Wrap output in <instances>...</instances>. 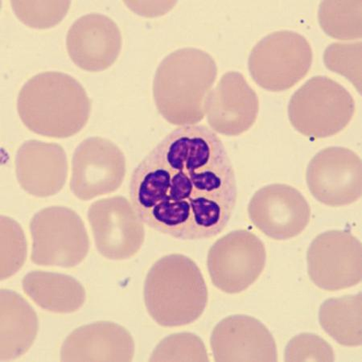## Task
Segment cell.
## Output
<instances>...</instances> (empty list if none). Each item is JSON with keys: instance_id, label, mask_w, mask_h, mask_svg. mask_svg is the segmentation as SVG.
<instances>
[{"instance_id": "obj_17", "label": "cell", "mask_w": 362, "mask_h": 362, "mask_svg": "<svg viewBox=\"0 0 362 362\" xmlns=\"http://www.w3.org/2000/svg\"><path fill=\"white\" fill-rule=\"evenodd\" d=\"M66 153L62 146L28 140L17 151V180L28 194L37 197L54 196L68 177Z\"/></svg>"}, {"instance_id": "obj_2", "label": "cell", "mask_w": 362, "mask_h": 362, "mask_svg": "<svg viewBox=\"0 0 362 362\" xmlns=\"http://www.w3.org/2000/svg\"><path fill=\"white\" fill-rule=\"evenodd\" d=\"M17 112L31 132L66 139L83 129L91 113L84 87L72 76L44 72L29 79L17 98Z\"/></svg>"}, {"instance_id": "obj_5", "label": "cell", "mask_w": 362, "mask_h": 362, "mask_svg": "<svg viewBox=\"0 0 362 362\" xmlns=\"http://www.w3.org/2000/svg\"><path fill=\"white\" fill-rule=\"evenodd\" d=\"M355 113L353 96L327 76L309 79L295 92L288 105L291 125L302 135L325 139L342 132Z\"/></svg>"}, {"instance_id": "obj_10", "label": "cell", "mask_w": 362, "mask_h": 362, "mask_svg": "<svg viewBox=\"0 0 362 362\" xmlns=\"http://www.w3.org/2000/svg\"><path fill=\"white\" fill-rule=\"evenodd\" d=\"M88 221L99 254L110 260H127L143 247V221L127 198H104L93 202Z\"/></svg>"}, {"instance_id": "obj_19", "label": "cell", "mask_w": 362, "mask_h": 362, "mask_svg": "<svg viewBox=\"0 0 362 362\" xmlns=\"http://www.w3.org/2000/svg\"><path fill=\"white\" fill-rule=\"evenodd\" d=\"M1 344L0 359L11 361L25 354L36 340L37 315L18 293L1 290Z\"/></svg>"}, {"instance_id": "obj_1", "label": "cell", "mask_w": 362, "mask_h": 362, "mask_svg": "<svg viewBox=\"0 0 362 362\" xmlns=\"http://www.w3.org/2000/svg\"><path fill=\"white\" fill-rule=\"evenodd\" d=\"M129 192L143 223L183 241L218 235L238 197L225 145L204 125L180 127L163 139L134 171Z\"/></svg>"}, {"instance_id": "obj_27", "label": "cell", "mask_w": 362, "mask_h": 362, "mask_svg": "<svg viewBox=\"0 0 362 362\" xmlns=\"http://www.w3.org/2000/svg\"><path fill=\"white\" fill-rule=\"evenodd\" d=\"M285 361H334L335 354L322 337L303 332L291 339L285 349Z\"/></svg>"}, {"instance_id": "obj_23", "label": "cell", "mask_w": 362, "mask_h": 362, "mask_svg": "<svg viewBox=\"0 0 362 362\" xmlns=\"http://www.w3.org/2000/svg\"><path fill=\"white\" fill-rule=\"evenodd\" d=\"M151 361H209L206 346L191 332L173 334L156 346Z\"/></svg>"}, {"instance_id": "obj_25", "label": "cell", "mask_w": 362, "mask_h": 362, "mask_svg": "<svg viewBox=\"0 0 362 362\" xmlns=\"http://www.w3.org/2000/svg\"><path fill=\"white\" fill-rule=\"evenodd\" d=\"M27 243L21 227L8 217H1V280L13 276L25 264Z\"/></svg>"}, {"instance_id": "obj_18", "label": "cell", "mask_w": 362, "mask_h": 362, "mask_svg": "<svg viewBox=\"0 0 362 362\" xmlns=\"http://www.w3.org/2000/svg\"><path fill=\"white\" fill-rule=\"evenodd\" d=\"M135 342L118 324L100 321L80 327L63 343L62 361H132Z\"/></svg>"}, {"instance_id": "obj_20", "label": "cell", "mask_w": 362, "mask_h": 362, "mask_svg": "<svg viewBox=\"0 0 362 362\" xmlns=\"http://www.w3.org/2000/svg\"><path fill=\"white\" fill-rule=\"evenodd\" d=\"M22 286L29 299L51 313H73L86 301L83 284L67 274L35 271L26 274Z\"/></svg>"}, {"instance_id": "obj_26", "label": "cell", "mask_w": 362, "mask_h": 362, "mask_svg": "<svg viewBox=\"0 0 362 362\" xmlns=\"http://www.w3.org/2000/svg\"><path fill=\"white\" fill-rule=\"evenodd\" d=\"M361 43L332 44L327 48L324 55L326 67L340 74L351 81L361 92Z\"/></svg>"}, {"instance_id": "obj_12", "label": "cell", "mask_w": 362, "mask_h": 362, "mask_svg": "<svg viewBox=\"0 0 362 362\" xmlns=\"http://www.w3.org/2000/svg\"><path fill=\"white\" fill-rule=\"evenodd\" d=\"M306 181L319 202L331 207L348 206L361 197V160L346 148L321 150L309 163Z\"/></svg>"}, {"instance_id": "obj_15", "label": "cell", "mask_w": 362, "mask_h": 362, "mask_svg": "<svg viewBox=\"0 0 362 362\" xmlns=\"http://www.w3.org/2000/svg\"><path fill=\"white\" fill-rule=\"evenodd\" d=\"M68 54L76 66L89 72H101L113 66L122 48V37L110 17L91 13L80 17L69 28Z\"/></svg>"}, {"instance_id": "obj_16", "label": "cell", "mask_w": 362, "mask_h": 362, "mask_svg": "<svg viewBox=\"0 0 362 362\" xmlns=\"http://www.w3.org/2000/svg\"><path fill=\"white\" fill-rule=\"evenodd\" d=\"M216 361H277L269 329L252 317L235 315L220 321L210 338Z\"/></svg>"}, {"instance_id": "obj_3", "label": "cell", "mask_w": 362, "mask_h": 362, "mask_svg": "<svg viewBox=\"0 0 362 362\" xmlns=\"http://www.w3.org/2000/svg\"><path fill=\"white\" fill-rule=\"evenodd\" d=\"M217 77V64L206 51L189 47L173 52L155 74L157 110L173 125L198 124L206 116L207 98Z\"/></svg>"}, {"instance_id": "obj_11", "label": "cell", "mask_w": 362, "mask_h": 362, "mask_svg": "<svg viewBox=\"0 0 362 362\" xmlns=\"http://www.w3.org/2000/svg\"><path fill=\"white\" fill-rule=\"evenodd\" d=\"M127 173L126 158L110 140L91 137L76 148L72 160L70 189L81 201L118 190Z\"/></svg>"}, {"instance_id": "obj_9", "label": "cell", "mask_w": 362, "mask_h": 362, "mask_svg": "<svg viewBox=\"0 0 362 362\" xmlns=\"http://www.w3.org/2000/svg\"><path fill=\"white\" fill-rule=\"evenodd\" d=\"M307 262L308 276L320 289H347L361 281V243L348 231L320 233L308 248Z\"/></svg>"}, {"instance_id": "obj_24", "label": "cell", "mask_w": 362, "mask_h": 362, "mask_svg": "<svg viewBox=\"0 0 362 362\" xmlns=\"http://www.w3.org/2000/svg\"><path fill=\"white\" fill-rule=\"evenodd\" d=\"M11 8L25 25L37 29L54 27L68 13L70 1H11Z\"/></svg>"}, {"instance_id": "obj_6", "label": "cell", "mask_w": 362, "mask_h": 362, "mask_svg": "<svg viewBox=\"0 0 362 362\" xmlns=\"http://www.w3.org/2000/svg\"><path fill=\"white\" fill-rule=\"evenodd\" d=\"M313 60L310 43L300 33L277 31L262 38L251 51L248 69L262 89L282 92L305 78Z\"/></svg>"}, {"instance_id": "obj_14", "label": "cell", "mask_w": 362, "mask_h": 362, "mask_svg": "<svg viewBox=\"0 0 362 362\" xmlns=\"http://www.w3.org/2000/svg\"><path fill=\"white\" fill-rule=\"evenodd\" d=\"M259 100L244 76L230 71L209 93L206 115L214 132L238 136L247 132L258 118Z\"/></svg>"}, {"instance_id": "obj_4", "label": "cell", "mask_w": 362, "mask_h": 362, "mask_svg": "<svg viewBox=\"0 0 362 362\" xmlns=\"http://www.w3.org/2000/svg\"><path fill=\"white\" fill-rule=\"evenodd\" d=\"M146 308L163 327L194 323L206 310L208 289L200 268L183 255L163 257L151 267L144 284Z\"/></svg>"}, {"instance_id": "obj_21", "label": "cell", "mask_w": 362, "mask_h": 362, "mask_svg": "<svg viewBox=\"0 0 362 362\" xmlns=\"http://www.w3.org/2000/svg\"><path fill=\"white\" fill-rule=\"evenodd\" d=\"M319 322L326 334L341 346H361V293L325 300L320 308Z\"/></svg>"}, {"instance_id": "obj_7", "label": "cell", "mask_w": 362, "mask_h": 362, "mask_svg": "<svg viewBox=\"0 0 362 362\" xmlns=\"http://www.w3.org/2000/svg\"><path fill=\"white\" fill-rule=\"evenodd\" d=\"M30 233L31 260L35 264L71 268L88 255L90 240L83 221L69 208L40 210L31 220Z\"/></svg>"}, {"instance_id": "obj_22", "label": "cell", "mask_w": 362, "mask_h": 362, "mask_svg": "<svg viewBox=\"0 0 362 362\" xmlns=\"http://www.w3.org/2000/svg\"><path fill=\"white\" fill-rule=\"evenodd\" d=\"M319 21L329 36L342 40L361 37V3L325 1L320 5Z\"/></svg>"}, {"instance_id": "obj_13", "label": "cell", "mask_w": 362, "mask_h": 362, "mask_svg": "<svg viewBox=\"0 0 362 362\" xmlns=\"http://www.w3.org/2000/svg\"><path fill=\"white\" fill-rule=\"evenodd\" d=\"M248 214L257 229L274 240L284 241L305 230L310 223L311 208L294 187L273 184L255 192Z\"/></svg>"}, {"instance_id": "obj_8", "label": "cell", "mask_w": 362, "mask_h": 362, "mask_svg": "<svg viewBox=\"0 0 362 362\" xmlns=\"http://www.w3.org/2000/svg\"><path fill=\"white\" fill-rule=\"evenodd\" d=\"M267 261L265 245L247 230H235L210 248L207 266L216 288L228 294L243 293L259 278Z\"/></svg>"}]
</instances>
